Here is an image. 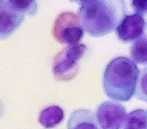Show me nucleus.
Returning <instances> with one entry per match:
<instances>
[{
  "label": "nucleus",
  "instance_id": "nucleus-1",
  "mask_svg": "<svg viewBox=\"0 0 147 129\" xmlns=\"http://www.w3.org/2000/svg\"><path fill=\"white\" fill-rule=\"evenodd\" d=\"M78 17L90 36L100 37L114 31L126 15L123 1H79Z\"/></svg>",
  "mask_w": 147,
  "mask_h": 129
},
{
  "label": "nucleus",
  "instance_id": "nucleus-2",
  "mask_svg": "<svg viewBox=\"0 0 147 129\" xmlns=\"http://www.w3.org/2000/svg\"><path fill=\"white\" fill-rule=\"evenodd\" d=\"M140 71L135 62L126 57L112 60L103 76V88L110 99L127 101L136 93Z\"/></svg>",
  "mask_w": 147,
  "mask_h": 129
},
{
  "label": "nucleus",
  "instance_id": "nucleus-3",
  "mask_svg": "<svg viewBox=\"0 0 147 129\" xmlns=\"http://www.w3.org/2000/svg\"><path fill=\"white\" fill-rule=\"evenodd\" d=\"M87 51L84 44L68 45L55 57L53 73L57 80L69 81L76 75L81 60Z\"/></svg>",
  "mask_w": 147,
  "mask_h": 129
},
{
  "label": "nucleus",
  "instance_id": "nucleus-4",
  "mask_svg": "<svg viewBox=\"0 0 147 129\" xmlns=\"http://www.w3.org/2000/svg\"><path fill=\"white\" fill-rule=\"evenodd\" d=\"M52 34L59 42L68 45L79 44L83 36V29L78 16L72 12H63L55 19Z\"/></svg>",
  "mask_w": 147,
  "mask_h": 129
},
{
  "label": "nucleus",
  "instance_id": "nucleus-5",
  "mask_svg": "<svg viewBox=\"0 0 147 129\" xmlns=\"http://www.w3.org/2000/svg\"><path fill=\"white\" fill-rule=\"evenodd\" d=\"M94 116L101 129H121L127 114L124 106L121 103L106 101L98 107Z\"/></svg>",
  "mask_w": 147,
  "mask_h": 129
},
{
  "label": "nucleus",
  "instance_id": "nucleus-6",
  "mask_svg": "<svg viewBox=\"0 0 147 129\" xmlns=\"http://www.w3.org/2000/svg\"><path fill=\"white\" fill-rule=\"evenodd\" d=\"M145 22L138 14L125 15L116 28L118 38L124 43L130 42L139 38L143 33Z\"/></svg>",
  "mask_w": 147,
  "mask_h": 129
},
{
  "label": "nucleus",
  "instance_id": "nucleus-7",
  "mask_svg": "<svg viewBox=\"0 0 147 129\" xmlns=\"http://www.w3.org/2000/svg\"><path fill=\"white\" fill-rule=\"evenodd\" d=\"M24 17L7 1H0V40L10 37L20 26Z\"/></svg>",
  "mask_w": 147,
  "mask_h": 129
},
{
  "label": "nucleus",
  "instance_id": "nucleus-8",
  "mask_svg": "<svg viewBox=\"0 0 147 129\" xmlns=\"http://www.w3.org/2000/svg\"><path fill=\"white\" fill-rule=\"evenodd\" d=\"M67 129H99L94 114L88 109H78L71 114Z\"/></svg>",
  "mask_w": 147,
  "mask_h": 129
},
{
  "label": "nucleus",
  "instance_id": "nucleus-9",
  "mask_svg": "<svg viewBox=\"0 0 147 129\" xmlns=\"http://www.w3.org/2000/svg\"><path fill=\"white\" fill-rule=\"evenodd\" d=\"M64 117L63 110L59 105H52L44 108L40 112L38 122L45 128H52L59 125Z\"/></svg>",
  "mask_w": 147,
  "mask_h": 129
},
{
  "label": "nucleus",
  "instance_id": "nucleus-10",
  "mask_svg": "<svg viewBox=\"0 0 147 129\" xmlns=\"http://www.w3.org/2000/svg\"><path fill=\"white\" fill-rule=\"evenodd\" d=\"M147 113L144 109L134 110L127 115L123 129H147Z\"/></svg>",
  "mask_w": 147,
  "mask_h": 129
},
{
  "label": "nucleus",
  "instance_id": "nucleus-11",
  "mask_svg": "<svg viewBox=\"0 0 147 129\" xmlns=\"http://www.w3.org/2000/svg\"><path fill=\"white\" fill-rule=\"evenodd\" d=\"M132 59L137 63L146 64L147 62V41L145 34H142L133 43L130 48Z\"/></svg>",
  "mask_w": 147,
  "mask_h": 129
},
{
  "label": "nucleus",
  "instance_id": "nucleus-12",
  "mask_svg": "<svg viewBox=\"0 0 147 129\" xmlns=\"http://www.w3.org/2000/svg\"><path fill=\"white\" fill-rule=\"evenodd\" d=\"M7 1L13 8L25 15H34L37 11V5L35 1L10 0Z\"/></svg>",
  "mask_w": 147,
  "mask_h": 129
},
{
  "label": "nucleus",
  "instance_id": "nucleus-13",
  "mask_svg": "<svg viewBox=\"0 0 147 129\" xmlns=\"http://www.w3.org/2000/svg\"><path fill=\"white\" fill-rule=\"evenodd\" d=\"M140 81V86L137 87V96L141 99L146 101V69L144 70V73H142Z\"/></svg>",
  "mask_w": 147,
  "mask_h": 129
},
{
  "label": "nucleus",
  "instance_id": "nucleus-14",
  "mask_svg": "<svg viewBox=\"0 0 147 129\" xmlns=\"http://www.w3.org/2000/svg\"><path fill=\"white\" fill-rule=\"evenodd\" d=\"M131 6L136 14L142 16L146 13L147 1H132Z\"/></svg>",
  "mask_w": 147,
  "mask_h": 129
},
{
  "label": "nucleus",
  "instance_id": "nucleus-15",
  "mask_svg": "<svg viewBox=\"0 0 147 129\" xmlns=\"http://www.w3.org/2000/svg\"><path fill=\"white\" fill-rule=\"evenodd\" d=\"M3 110L2 104V103L0 102V116H2V112H3Z\"/></svg>",
  "mask_w": 147,
  "mask_h": 129
}]
</instances>
